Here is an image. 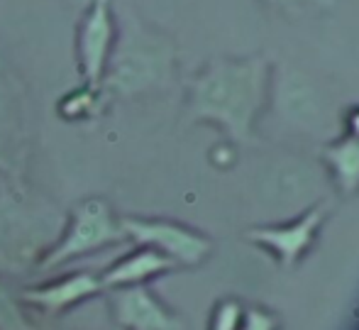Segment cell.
I'll use <instances>...</instances> for the list:
<instances>
[{
	"mask_svg": "<svg viewBox=\"0 0 359 330\" xmlns=\"http://www.w3.org/2000/svg\"><path fill=\"white\" fill-rule=\"evenodd\" d=\"M269 5H281V8H296V3H303V0H266Z\"/></svg>",
	"mask_w": 359,
	"mask_h": 330,
	"instance_id": "e0dca14e",
	"label": "cell"
},
{
	"mask_svg": "<svg viewBox=\"0 0 359 330\" xmlns=\"http://www.w3.org/2000/svg\"><path fill=\"white\" fill-rule=\"evenodd\" d=\"M176 269V264L164 257L161 252L151 250V247L137 245V250L128 252L125 257L115 260L100 274L103 289H120V286H135V284H147L149 279L161 277V274Z\"/></svg>",
	"mask_w": 359,
	"mask_h": 330,
	"instance_id": "8fae6325",
	"label": "cell"
},
{
	"mask_svg": "<svg viewBox=\"0 0 359 330\" xmlns=\"http://www.w3.org/2000/svg\"><path fill=\"white\" fill-rule=\"evenodd\" d=\"M108 303L123 330H184V321L147 284L108 289Z\"/></svg>",
	"mask_w": 359,
	"mask_h": 330,
	"instance_id": "ba28073f",
	"label": "cell"
},
{
	"mask_svg": "<svg viewBox=\"0 0 359 330\" xmlns=\"http://www.w3.org/2000/svg\"><path fill=\"white\" fill-rule=\"evenodd\" d=\"M67 213L20 179L0 184V277L34 272L62 235Z\"/></svg>",
	"mask_w": 359,
	"mask_h": 330,
	"instance_id": "3957f363",
	"label": "cell"
},
{
	"mask_svg": "<svg viewBox=\"0 0 359 330\" xmlns=\"http://www.w3.org/2000/svg\"><path fill=\"white\" fill-rule=\"evenodd\" d=\"M105 105H108V100L100 93L98 86L81 84L79 88L69 91V93L59 100V115L67 120H88V118H95Z\"/></svg>",
	"mask_w": 359,
	"mask_h": 330,
	"instance_id": "4fadbf2b",
	"label": "cell"
},
{
	"mask_svg": "<svg viewBox=\"0 0 359 330\" xmlns=\"http://www.w3.org/2000/svg\"><path fill=\"white\" fill-rule=\"evenodd\" d=\"M118 34L113 0H88L76 25V66L81 84L98 86L105 59Z\"/></svg>",
	"mask_w": 359,
	"mask_h": 330,
	"instance_id": "52a82bcc",
	"label": "cell"
},
{
	"mask_svg": "<svg viewBox=\"0 0 359 330\" xmlns=\"http://www.w3.org/2000/svg\"><path fill=\"white\" fill-rule=\"evenodd\" d=\"M327 216L325 203H318L316 208L301 216L298 220L288 223L281 227H255V230L247 232L252 242H257L259 247H266L269 252H274L276 260L281 267L291 269L293 264L301 260L308 250L316 242V235L320 230L323 220Z\"/></svg>",
	"mask_w": 359,
	"mask_h": 330,
	"instance_id": "30bf717a",
	"label": "cell"
},
{
	"mask_svg": "<svg viewBox=\"0 0 359 330\" xmlns=\"http://www.w3.org/2000/svg\"><path fill=\"white\" fill-rule=\"evenodd\" d=\"M350 135L359 137V110H357V113L350 118Z\"/></svg>",
	"mask_w": 359,
	"mask_h": 330,
	"instance_id": "ac0fdd59",
	"label": "cell"
},
{
	"mask_svg": "<svg viewBox=\"0 0 359 330\" xmlns=\"http://www.w3.org/2000/svg\"><path fill=\"white\" fill-rule=\"evenodd\" d=\"M103 282L100 274L95 272H72L64 277L54 279V282L39 284V286H29L20 291V298L27 308H34L42 316H59V313L69 311V308L79 306V303L88 301V298L103 293Z\"/></svg>",
	"mask_w": 359,
	"mask_h": 330,
	"instance_id": "9c48e42d",
	"label": "cell"
},
{
	"mask_svg": "<svg viewBox=\"0 0 359 330\" xmlns=\"http://www.w3.org/2000/svg\"><path fill=\"white\" fill-rule=\"evenodd\" d=\"M176 44L161 29L137 18H125L105 59L98 88L105 100H130L159 93L174 84Z\"/></svg>",
	"mask_w": 359,
	"mask_h": 330,
	"instance_id": "7a4b0ae2",
	"label": "cell"
},
{
	"mask_svg": "<svg viewBox=\"0 0 359 330\" xmlns=\"http://www.w3.org/2000/svg\"><path fill=\"white\" fill-rule=\"evenodd\" d=\"M266 93L269 62L264 57L213 59L186 84V120L213 123L230 140L250 145Z\"/></svg>",
	"mask_w": 359,
	"mask_h": 330,
	"instance_id": "6da1fadb",
	"label": "cell"
},
{
	"mask_svg": "<svg viewBox=\"0 0 359 330\" xmlns=\"http://www.w3.org/2000/svg\"><path fill=\"white\" fill-rule=\"evenodd\" d=\"M29 98L20 76L0 57V176L20 179L29 157Z\"/></svg>",
	"mask_w": 359,
	"mask_h": 330,
	"instance_id": "5b68a950",
	"label": "cell"
},
{
	"mask_svg": "<svg viewBox=\"0 0 359 330\" xmlns=\"http://www.w3.org/2000/svg\"><path fill=\"white\" fill-rule=\"evenodd\" d=\"M120 225L130 242L161 252L176 267H198L213 252L210 237L184 223L164 220V218L125 216L120 218Z\"/></svg>",
	"mask_w": 359,
	"mask_h": 330,
	"instance_id": "8992f818",
	"label": "cell"
},
{
	"mask_svg": "<svg viewBox=\"0 0 359 330\" xmlns=\"http://www.w3.org/2000/svg\"><path fill=\"white\" fill-rule=\"evenodd\" d=\"M0 330H39L37 323L27 316V306L20 293L10 291L0 282Z\"/></svg>",
	"mask_w": 359,
	"mask_h": 330,
	"instance_id": "5bb4252c",
	"label": "cell"
},
{
	"mask_svg": "<svg viewBox=\"0 0 359 330\" xmlns=\"http://www.w3.org/2000/svg\"><path fill=\"white\" fill-rule=\"evenodd\" d=\"M3 181H8V179H5V176H0V184H3Z\"/></svg>",
	"mask_w": 359,
	"mask_h": 330,
	"instance_id": "d6986e66",
	"label": "cell"
},
{
	"mask_svg": "<svg viewBox=\"0 0 359 330\" xmlns=\"http://www.w3.org/2000/svg\"><path fill=\"white\" fill-rule=\"evenodd\" d=\"M125 240L128 237H125L120 218L115 216L113 206L98 196L83 198V201L74 203L72 211L67 213L62 235L49 247L47 255L39 260L34 272H54V269L64 267V264L83 260V257L115 247Z\"/></svg>",
	"mask_w": 359,
	"mask_h": 330,
	"instance_id": "277c9868",
	"label": "cell"
},
{
	"mask_svg": "<svg viewBox=\"0 0 359 330\" xmlns=\"http://www.w3.org/2000/svg\"><path fill=\"white\" fill-rule=\"evenodd\" d=\"M323 159L330 164L335 184L342 194L352 196L359 191V137L347 135L340 142L323 150Z\"/></svg>",
	"mask_w": 359,
	"mask_h": 330,
	"instance_id": "7c38bea8",
	"label": "cell"
},
{
	"mask_svg": "<svg viewBox=\"0 0 359 330\" xmlns=\"http://www.w3.org/2000/svg\"><path fill=\"white\" fill-rule=\"evenodd\" d=\"M240 330H279V321L271 313L262 311V308H250L242 316Z\"/></svg>",
	"mask_w": 359,
	"mask_h": 330,
	"instance_id": "2e32d148",
	"label": "cell"
},
{
	"mask_svg": "<svg viewBox=\"0 0 359 330\" xmlns=\"http://www.w3.org/2000/svg\"><path fill=\"white\" fill-rule=\"evenodd\" d=\"M242 306L237 301H222L213 313V323L210 330H240L242 326Z\"/></svg>",
	"mask_w": 359,
	"mask_h": 330,
	"instance_id": "9a60e30c",
	"label": "cell"
}]
</instances>
